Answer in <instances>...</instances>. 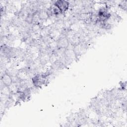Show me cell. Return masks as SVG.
<instances>
[{
  "instance_id": "7a4b0ae2",
  "label": "cell",
  "mask_w": 127,
  "mask_h": 127,
  "mask_svg": "<svg viewBox=\"0 0 127 127\" xmlns=\"http://www.w3.org/2000/svg\"><path fill=\"white\" fill-rule=\"evenodd\" d=\"M54 5L57 7L62 13L66 12L68 10L69 6V3L66 0H59L55 1Z\"/></svg>"
},
{
  "instance_id": "277c9868",
  "label": "cell",
  "mask_w": 127,
  "mask_h": 127,
  "mask_svg": "<svg viewBox=\"0 0 127 127\" xmlns=\"http://www.w3.org/2000/svg\"><path fill=\"white\" fill-rule=\"evenodd\" d=\"M1 80L4 86H9L13 82V80L11 76L7 72H5L1 76Z\"/></svg>"
},
{
  "instance_id": "5b68a950",
  "label": "cell",
  "mask_w": 127,
  "mask_h": 127,
  "mask_svg": "<svg viewBox=\"0 0 127 127\" xmlns=\"http://www.w3.org/2000/svg\"><path fill=\"white\" fill-rule=\"evenodd\" d=\"M49 14L48 11H46L45 10L42 9L38 13V16L39 19L41 20H47L49 17Z\"/></svg>"
},
{
  "instance_id": "6da1fadb",
  "label": "cell",
  "mask_w": 127,
  "mask_h": 127,
  "mask_svg": "<svg viewBox=\"0 0 127 127\" xmlns=\"http://www.w3.org/2000/svg\"><path fill=\"white\" fill-rule=\"evenodd\" d=\"M48 75L37 74L34 76L32 79L33 84L36 87H41L46 81V78Z\"/></svg>"
},
{
  "instance_id": "3957f363",
  "label": "cell",
  "mask_w": 127,
  "mask_h": 127,
  "mask_svg": "<svg viewBox=\"0 0 127 127\" xmlns=\"http://www.w3.org/2000/svg\"><path fill=\"white\" fill-rule=\"evenodd\" d=\"M68 45L69 41L66 37H61L58 40L57 46L59 49H66L68 47Z\"/></svg>"
}]
</instances>
